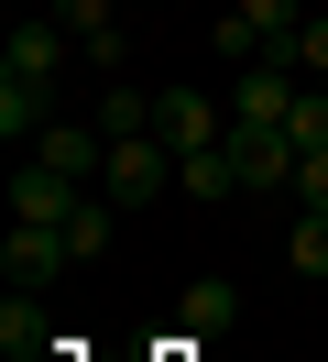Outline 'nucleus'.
Instances as JSON below:
<instances>
[{
	"label": "nucleus",
	"instance_id": "8",
	"mask_svg": "<svg viewBox=\"0 0 328 362\" xmlns=\"http://www.w3.org/2000/svg\"><path fill=\"white\" fill-rule=\"evenodd\" d=\"M175 329H186V340H230L241 329V296L219 286V274H197V286L175 296Z\"/></svg>",
	"mask_w": 328,
	"mask_h": 362
},
{
	"label": "nucleus",
	"instance_id": "17",
	"mask_svg": "<svg viewBox=\"0 0 328 362\" xmlns=\"http://www.w3.org/2000/svg\"><path fill=\"white\" fill-rule=\"evenodd\" d=\"M284 132H296V154H328V77L296 88V121H284Z\"/></svg>",
	"mask_w": 328,
	"mask_h": 362
},
{
	"label": "nucleus",
	"instance_id": "19",
	"mask_svg": "<svg viewBox=\"0 0 328 362\" xmlns=\"http://www.w3.org/2000/svg\"><path fill=\"white\" fill-rule=\"evenodd\" d=\"M0 351H44V318H33V286H11V308H0Z\"/></svg>",
	"mask_w": 328,
	"mask_h": 362
},
{
	"label": "nucleus",
	"instance_id": "5",
	"mask_svg": "<svg viewBox=\"0 0 328 362\" xmlns=\"http://www.w3.org/2000/svg\"><path fill=\"white\" fill-rule=\"evenodd\" d=\"M0 264H11V286H55V274H77V252H66V220H11Z\"/></svg>",
	"mask_w": 328,
	"mask_h": 362
},
{
	"label": "nucleus",
	"instance_id": "20",
	"mask_svg": "<svg viewBox=\"0 0 328 362\" xmlns=\"http://www.w3.org/2000/svg\"><path fill=\"white\" fill-rule=\"evenodd\" d=\"M284 66H296V77H328V11H306V23H296V45H284Z\"/></svg>",
	"mask_w": 328,
	"mask_h": 362
},
{
	"label": "nucleus",
	"instance_id": "15",
	"mask_svg": "<svg viewBox=\"0 0 328 362\" xmlns=\"http://www.w3.org/2000/svg\"><path fill=\"white\" fill-rule=\"evenodd\" d=\"M99 132H109V143L153 132V88H99Z\"/></svg>",
	"mask_w": 328,
	"mask_h": 362
},
{
	"label": "nucleus",
	"instance_id": "3",
	"mask_svg": "<svg viewBox=\"0 0 328 362\" xmlns=\"http://www.w3.org/2000/svg\"><path fill=\"white\" fill-rule=\"evenodd\" d=\"M230 121H252V132H284V121H296V66H284V55L241 66V77H230Z\"/></svg>",
	"mask_w": 328,
	"mask_h": 362
},
{
	"label": "nucleus",
	"instance_id": "6",
	"mask_svg": "<svg viewBox=\"0 0 328 362\" xmlns=\"http://www.w3.org/2000/svg\"><path fill=\"white\" fill-rule=\"evenodd\" d=\"M33 165H55V176L99 187V165H109V132H99V121H44V132H33Z\"/></svg>",
	"mask_w": 328,
	"mask_h": 362
},
{
	"label": "nucleus",
	"instance_id": "11",
	"mask_svg": "<svg viewBox=\"0 0 328 362\" xmlns=\"http://www.w3.org/2000/svg\"><path fill=\"white\" fill-rule=\"evenodd\" d=\"M109 220H121V209H109L99 187H87V198L66 209V252H77V274H87V264H109Z\"/></svg>",
	"mask_w": 328,
	"mask_h": 362
},
{
	"label": "nucleus",
	"instance_id": "14",
	"mask_svg": "<svg viewBox=\"0 0 328 362\" xmlns=\"http://www.w3.org/2000/svg\"><path fill=\"white\" fill-rule=\"evenodd\" d=\"M230 11L262 33V55H284V45H296V23H306V0H230Z\"/></svg>",
	"mask_w": 328,
	"mask_h": 362
},
{
	"label": "nucleus",
	"instance_id": "13",
	"mask_svg": "<svg viewBox=\"0 0 328 362\" xmlns=\"http://www.w3.org/2000/svg\"><path fill=\"white\" fill-rule=\"evenodd\" d=\"M44 121H55V88H44V77H0V132H44Z\"/></svg>",
	"mask_w": 328,
	"mask_h": 362
},
{
	"label": "nucleus",
	"instance_id": "10",
	"mask_svg": "<svg viewBox=\"0 0 328 362\" xmlns=\"http://www.w3.org/2000/svg\"><path fill=\"white\" fill-rule=\"evenodd\" d=\"M55 23L77 33L87 66H121V23H109V0H55Z\"/></svg>",
	"mask_w": 328,
	"mask_h": 362
},
{
	"label": "nucleus",
	"instance_id": "1",
	"mask_svg": "<svg viewBox=\"0 0 328 362\" xmlns=\"http://www.w3.org/2000/svg\"><path fill=\"white\" fill-rule=\"evenodd\" d=\"M153 143H175V165L208 154V143H230V99H208V88H153Z\"/></svg>",
	"mask_w": 328,
	"mask_h": 362
},
{
	"label": "nucleus",
	"instance_id": "12",
	"mask_svg": "<svg viewBox=\"0 0 328 362\" xmlns=\"http://www.w3.org/2000/svg\"><path fill=\"white\" fill-rule=\"evenodd\" d=\"M175 187H186L197 209H219V198H241V165H230V143H208V154H186V165H175Z\"/></svg>",
	"mask_w": 328,
	"mask_h": 362
},
{
	"label": "nucleus",
	"instance_id": "4",
	"mask_svg": "<svg viewBox=\"0 0 328 362\" xmlns=\"http://www.w3.org/2000/svg\"><path fill=\"white\" fill-rule=\"evenodd\" d=\"M230 165H241V187H274V198H296V132H252V121H230Z\"/></svg>",
	"mask_w": 328,
	"mask_h": 362
},
{
	"label": "nucleus",
	"instance_id": "18",
	"mask_svg": "<svg viewBox=\"0 0 328 362\" xmlns=\"http://www.w3.org/2000/svg\"><path fill=\"white\" fill-rule=\"evenodd\" d=\"M208 45H219V66H230V77H241V66H262V33L241 23V11H219V33H208Z\"/></svg>",
	"mask_w": 328,
	"mask_h": 362
},
{
	"label": "nucleus",
	"instance_id": "21",
	"mask_svg": "<svg viewBox=\"0 0 328 362\" xmlns=\"http://www.w3.org/2000/svg\"><path fill=\"white\" fill-rule=\"evenodd\" d=\"M296 209H328V154H306V165H296Z\"/></svg>",
	"mask_w": 328,
	"mask_h": 362
},
{
	"label": "nucleus",
	"instance_id": "9",
	"mask_svg": "<svg viewBox=\"0 0 328 362\" xmlns=\"http://www.w3.org/2000/svg\"><path fill=\"white\" fill-rule=\"evenodd\" d=\"M77 198H87V187L55 176V165H22V176H11V220H66Z\"/></svg>",
	"mask_w": 328,
	"mask_h": 362
},
{
	"label": "nucleus",
	"instance_id": "7",
	"mask_svg": "<svg viewBox=\"0 0 328 362\" xmlns=\"http://www.w3.org/2000/svg\"><path fill=\"white\" fill-rule=\"evenodd\" d=\"M66 45H77V33H66L55 11H44V23H11V45H0V77H44V88H55Z\"/></svg>",
	"mask_w": 328,
	"mask_h": 362
},
{
	"label": "nucleus",
	"instance_id": "16",
	"mask_svg": "<svg viewBox=\"0 0 328 362\" xmlns=\"http://www.w3.org/2000/svg\"><path fill=\"white\" fill-rule=\"evenodd\" d=\"M284 264H296V274H328V209H296V230H284Z\"/></svg>",
	"mask_w": 328,
	"mask_h": 362
},
{
	"label": "nucleus",
	"instance_id": "2",
	"mask_svg": "<svg viewBox=\"0 0 328 362\" xmlns=\"http://www.w3.org/2000/svg\"><path fill=\"white\" fill-rule=\"evenodd\" d=\"M164 187H175V143H153V132L109 143V165H99V198L109 209H142V198H164Z\"/></svg>",
	"mask_w": 328,
	"mask_h": 362
}]
</instances>
